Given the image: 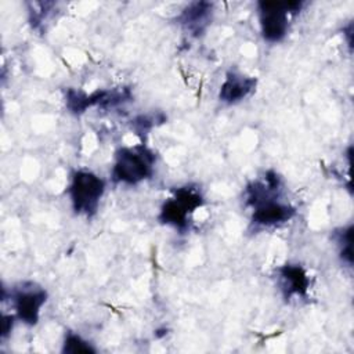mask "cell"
<instances>
[{
    "label": "cell",
    "mask_w": 354,
    "mask_h": 354,
    "mask_svg": "<svg viewBox=\"0 0 354 354\" xmlns=\"http://www.w3.org/2000/svg\"><path fill=\"white\" fill-rule=\"evenodd\" d=\"M282 180L274 170H267L260 180L245 188L246 205L252 207V223L257 227H277L296 214V207L281 199Z\"/></svg>",
    "instance_id": "6da1fadb"
},
{
    "label": "cell",
    "mask_w": 354,
    "mask_h": 354,
    "mask_svg": "<svg viewBox=\"0 0 354 354\" xmlns=\"http://www.w3.org/2000/svg\"><path fill=\"white\" fill-rule=\"evenodd\" d=\"M155 163L156 155L145 144L122 147L115 155L111 177L118 184L137 185L151 178Z\"/></svg>",
    "instance_id": "7a4b0ae2"
},
{
    "label": "cell",
    "mask_w": 354,
    "mask_h": 354,
    "mask_svg": "<svg viewBox=\"0 0 354 354\" xmlns=\"http://www.w3.org/2000/svg\"><path fill=\"white\" fill-rule=\"evenodd\" d=\"M68 196L76 214L91 217L105 194V181L90 170H76L68 185Z\"/></svg>",
    "instance_id": "3957f363"
},
{
    "label": "cell",
    "mask_w": 354,
    "mask_h": 354,
    "mask_svg": "<svg viewBox=\"0 0 354 354\" xmlns=\"http://www.w3.org/2000/svg\"><path fill=\"white\" fill-rule=\"evenodd\" d=\"M303 1H259V25L261 37L268 43L282 41L290 25V17L301 11Z\"/></svg>",
    "instance_id": "277c9868"
},
{
    "label": "cell",
    "mask_w": 354,
    "mask_h": 354,
    "mask_svg": "<svg viewBox=\"0 0 354 354\" xmlns=\"http://www.w3.org/2000/svg\"><path fill=\"white\" fill-rule=\"evenodd\" d=\"M202 205L203 196L196 188L188 185L177 188L173 196L166 199L162 205L159 220L178 231H185L188 228L191 214Z\"/></svg>",
    "instance_id": "5b68a950"
},
{
    "label": "cell",
    "mask_w": 354,
    "mask_h": 354,
    "mask_svg": "<svg viewBox=\"0 0 354 354\" xmlns=\"http://www.w3.org/2000/svg\"><path fill=\"white\" fill-rule=\"evenodd\" d=\"M15 317L26 325H36L41 307L47 301V292L35 282H21L10 292Z\"/></svg>",
    "instance_id": "8992f818"
},
{
    "label": "cell",
    "mask_w": 354,
    "mask_h": 354,
    "mask_svg": "<svg viewBox=\"0 0 354 354\" xmlns=\"http://www.w3.org/2000/svg\"><path fill=\"white\" fill-rule=\"evenodd\" d=\"M130 98H131V93L129 88H124V87H119L113 90H97L91 94H86L75 88H68L65 94V104L72 113L79 115L91 106H101V108L116 106L126 101H130Z\"/></svg>",
    "instance_id": "52a82bcc"
},
{
    "label": "cell",
    "mask_w": 354,
    "mask_h": 354,
    "mask_svg": "<svg viewBox=\"0 0 354 354\" xmlns=\"http://www.w3.org/2000/svg\"><path fill=\"white\" fill-rule=\"evenodd\" d=\"M257 86V79L253 76L243 75L236 71H230L218 90V100L224 104H238L249 97Z\"/></svg>",
    "instance_id": "ba28073f"
},
{
    "label": "cell",
    "mask_w": 354,
    "mask_h": 354,
    "mask_svg": "<svg viewBox=\"0 0 354 354\" xmlns=\"http://www.w3.org/2000/svg\"><path fill=\"white\" fill-rule=\"evenodd\" d=\"M213 15V3L209 1H192L178 15L180 25L189 32V35L198 37L209 26Z\"/></svg>",
    "instance_id": "9c48e42d"
},
{
    "label": "cell",
    "mask_w": 354,
    "mask_h": 354,
    "mask_svg": "<svg viewBox=\"0 0 354 354\" xmlns=\"http://www.w3.org/2000/svg\"><path fill=\"white\" fill-rule=\"evenodd\" d=\"M281 289L286 299L293 296L306 297L310 288V278L307 271L299 264H283L277 268Z\"/></svg>",
    "instance_id": "30bf717a"
},
{
    "label": "cell",
    "mask_w": 354,
    "mask_h": 354,
    "mask_svg": "<svg viewBox=\"0 0 354 354\" xmlns=\"http://www.w3.org/2000/svg\"><path fill=\"white\" fill-rule=\"evenodd\" d=\"M335 241L340 248V259L347 266L353 264V225L343 227L335 232Z\"/></svg>",
    "instance_id": "8fae6325"
},
{
    "label": "cell",
    "mask_w": 354,
    "mask_h": 354,
    "mask_svg": "<svg viewBox=\"0 0 354 354\" xmlns=\"http://www.w3.org/2000/svg\"><path fill=\"white\" fill-rule=\"evenodd\" d=\"M62 353H68V354H88V353H95V348L87 342L84 340L82 336L68 332L65 335L64 339V346H62Z\"/></svg>",
    "instance_id": "7c38bea8"
},
{
    "label": "cell",
    "mask_w": 354,
    "mask_h": 354,
    "mask_svg": "<svg viewBox=\"0 0 354 354\" xmlns=\"http://www.w3.org/2000/svg\"><path fill=\"white\" fill-rule=\"evenodd\" d=\"M155 119H152V118H149L148 115H141V116H138L136 120H134V126H136V130L137 131H140V133H147V131H149L153 126H155Z\"/></svg>",
    "instance_id": "4fadbf2b"
},
{
    "label": "cell",
    "mask_w": 354,
    "mask_h": 354,
    "mask_svg": "<svg viewBox=\"0 0 354 354\" xmlns=\"http://www.w3.org/2000/svg\"><path fill=\"white\" fill-rule=\"evenodd\" d=\"M17 317L12 315V314H8V315H3V321H1V340H4L10 332L12 330V325H14V319Z\"/></svg>",
    "instance_id": "5bb4252c"
}]
</instances>
